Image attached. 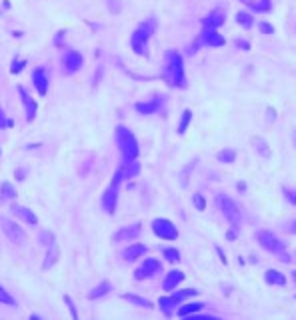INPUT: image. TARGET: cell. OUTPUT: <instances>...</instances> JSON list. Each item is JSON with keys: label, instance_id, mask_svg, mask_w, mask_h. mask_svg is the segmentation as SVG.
<instances>
[{"label": "cell", "instance_id": "4fadbf2b", "mask_svg": "<svg viewBox=\"0 0 296 320\" xmlns=\"http://www.w3.org/2000/svg\"><path fill=\"white\" fill-rule=\"evenodd\" d=\"M20 98H22V106H24V112H26V122H32L36 118V112H38V106H36V100L28 94V90L24 86H16Z\"/></svg>", "mask_w": 296, "mask_h": 320}, {"label": "cell", "instance_id": "ac0fdd59", "mask_svg": "<svg viewBox=\"0 0 296 320\" xmlns=\"http://www.w3.org/2000/svg\"><path fill=\"white\" fill-rule=\"evenodd\" d=\"M146 252H148V246H146V244H130L128 248H124V250L120 252V256H122V260L132 262V260L142 258Z\"/></svg>", "mask_w": 296, "mask_h": 320}, {"label": "cell", "instance_id": "8d00e7d4", "mask_svg": "<svg viewBox=\"0 0 296 320\" xmlns=\"http://www.w3.org/2000/svg\"><path fill=\"white\" fill-rule=\"evenodd\" d=\"M0 304H6V306H14V304H16V300H14V298H12L2 286H0Z\"/></svg>", "mask_w": 296, "mask_h": 320}, {"label": "cell", "instance_id": "1f68e13d", "mask_svg": "<svg viewBox=\"0 0 296 320\" xmlns=\"http://www.w3.org/2000/svg\"><path fill=\"white\" fill-rule=\"evenodd\" d=\"M38 240H40V244L44 246V248H48V246H52V244L56 242L54 234H52L50 230H40V234H38Z\"/></svg>", "mask_w": 296, "mask_h": 320}, {"label": "cell", "instance_id": "7402d4cb", "mask_svg": "<svg viewBox=\"0 0 296 320\" xmlns=\"http://www.w3.org/2000/svg\"><path fill=\"white\" fill-rule=\"evenodd\" d=\"M58 258H60V250H58V244L54 242L52 246L46 248V260H44V264H42V270L52 268V266L58 262Z\"/></svg>", "mask_w": 296, "mask_h": 320}, {"label": "cell", "instance_id": "d6a6232c", "mask_svg": "<svg viewBox=\"0 0 296 320\" xmlns=\"http://www.w3.org/2000/svg\"><path fill=\"white\" fill-rule=\"evenodd\" d=\"M162 256H164L168 262H172V264L180 260V252H178L176 248H172V246H164V248H162Z\"/></svg>", "mask_w": 296, "mask_h": 320}, {"label": "cell", "instance_id": "83f0119b", "mask_svg": "<svg viewBox=\"0 0 296 320\" xmlns=\"http://www.w3.org/2000/svg\"><path fill=\"white\" fill-rule=\"evenodd\" d=\"M252 146H254V150H256L262 158H270V156H272V152H270V148H268V144H266L264 138L254 136V138H252Z\"/></svg>", "mask_w": 296, "mask_h": 320}, {"label": "cell", "instance_id": "f6af8a7d", "mask_svg": "<svg viewBox=\"0 0 296 320\" xmlns=\"http://www.w3.org/2000/svg\"><path fill=\"white\" fill-rule=\"evenodd\" d=\"M102 72H104V68L98 66V72L94 74V88H98V82H100V78H102Z\"/></svg>", "mask_w": 296, "mask_h": 320}, {"label": "cell", "instance_id": "5bb4252c", "mask_svg": "<svg viewBox=\"0 0 296 320\" xmlns=\"http://www.w3.org/2000/svg\"><path fill=\"white\" fill-rule=\"evenodd\" d=\"M10 212L16 216V218H20V220H24L26 224H32V226H36L38 224V216L34 214V212L28 208V206H22V204H16V202H12L10 204Z\"/></svg>", "mask_w": 296, "mask_h": 320}, {"label": "cell", "instance_id": "f546056e", "mask_svg": "<svg viewBox=\"0 0 296 320\" xmlns=\"http://www.w3.org/2000/svg\"><path fill=\"white\" fill-rule=\"evenodd\" d=\"M244 4H248L252 10H256V12H268L272 2L270 0H244Z\"/></svg>", "mask_w": 296, "mask_h": 320}, {"label": "cell", "instance_id": "603a6c76", "mask_svg": "<svg viewBox=\"0 0 296 320\" xmlns=\"http://www.w3.org/2000/svg\"><path fill=\"white\" fill-rule=\"evenodd\" d=\"M16 188L10 182H0V202H12L16 200Z\"/></svg>", "mask_w": 296, "mask_h": 320}, {"label": "cell", "instance_id": "ab89813d", "mask_svg": "<svg viewBox=\"0 0 296 320\" xmlns=\"http://www.w3.org/2000/svg\"><path fill=\"white\" fill-rule=\"evenodd\" d=\"M64 302L68 304V310H70L72 318H78V312H76V306H74V302H72V298H70V296H64Z\"/></svg>", "mask_w": 296, "mask_h": 320}, {"label": "cell", "instance_id": "f1b7e54d", "mask_svg": "<svg viewBox=\"0 0 296 320\" xmlns=\"http://www.w3.org/2000/svg\"><path fill=\"white\" fill-rule=\"evenodd\" d=\"M190 122H192V110H190V108H184V112H182V116H180V122H178V128H176V132H178L180 136L188 130Z\"/></svg>", "mask_w": 296, "mask_h": 320}, {"label": "cell", "instance_id": "ba28073f", "mask_svg": "<svg viewBox=\"0 0 296 320\" xmlns=\"http://www.w3.org/2000/svg\"><path fill=\"white\" fill-rule=\"evenodd\" d=\"M0 226H2V232L8 236L10 242H14V244H24L26 242V232L20 228L14 220H10L6 216H0Z\"/></svg>", "mask_w": 296, "mask_h": 320}, {"label": "cell", "instance_id": "ee69618b", "mask_svg": "<svg viewBox=\"0 0 296 320\" xmlns=\"http://www.w3.org/2000/svg\"><path fill=\"white\" fill-rule=\"evenodd\" d=\"M284 230H286L288 234H296V220H290V222L284 226Z\"/></svg>", "mask_w": 296, "mask_h": 320}, {"label": "cell", "instance_id": "f35d334b", "mask_svg": "<svg viewBox=\"0 0 296 320\" xmlns=\"http://www.w3.org/2000/svg\"><path fill=\"white\" fill-rule=\"evenodd\" d=\"M284 190V196H286V200L290 202V204H294L296 206V188H282Z\"/></svg>", "mask_w": 296, "mask_h": 320}, {"label": "cell", "instance_id": "ffe728a7", "mask_svg": "<svg viewBox=\"0 0 296 320\" xmlns=\"http://www.w3.org/2000/svg\"><path fill=\"white\" fill-rule=\"evenodd\" d=\"M158 306L162 310L164 316H172L176 312V306H180V302L176 300V298L172 294H168V296H162L160 300H158Z\"/></svg>", "mask_w": 296, "mask_h": 320}, {"label": "cell", "instance_id": "60d3db41", "mask_svg": "<svg viewBox=\"0 0 296 320\" xmlns=\"http://www.w3.org/2000/svg\"><path fill=\"white\" fill-rule=\"evenodd\" d=\"M258 28H260V32H262V34H272V32H274V26H272V24H268V22H260V24H258Z\"/></svg>", "mask_w": 296, "mask_h": 320}, {"label": "cell", "instance_id": "8992f818", "mask_svg": "<svg viewBox=\"0 0 296 320\" xmlns=\"http://www.w3.org/2000/svg\"><path fill=\"white\" fill-rule=\"evenodd\" d=\"M152 232L160 240H176L178 238V228L168 218H154L152 220Z\"/></svg>", "mask_w": 296, "mask_h": 320}, {"label": "cell", "instance_id": "74e56055", "mask_svg": "<svg viewBox=\"0 0 296 320\" xmlns=\"http://www.w3.org/2000/svg\"><path fill=\"white\" fill-rule=\"evenodd\" d=\"M192 204H194L196 210H204L206 208V200L202 198V194H198V192H196V194H192Z\"/></svg>", "mask_w": 296, "mask_h": 320}, {"label": "cell", "instance_id": "7c38bea8", "mask_svg": "<svg viewBox=\"0 0 296 320\" xmlns=\"http://www.w3.org/2000/svg\"><path fill=\"white\" fill-rule=\"evenodd\" d=\"M164 104V96H154L150 100H144V102H136L134 104V110L142 116H148V114H156Z\"/></svg>", "mask_w": 296, "mask_h": 320}, {"label": "cell", "instance_id": "9c48e42d", "mask_svg": "<svg viewBox=\"0 0 296 320\" xmlns=\"http://www.w3.org/2000/svg\"><path fill=\"white\" fill-rule=\"evenodd\" d=\"M162 272V262L158 258H144V262L134 270V280H144Z\"/></svg>", "mask_w": 296, "mask_h": 320}, {"label": "cell", "instance_id": "681fc988", "mask_svg": "<svg viewBox=\"0 0 296 320\" xmlns=\"http://www.w3.org/2000/svg\"><path fill=\"white\" fill-rule=\"evenodd\" d=\"M292 134H294V144H296V128H294V130H292Z\"/></svg>", "mask_w": 296, "mask_h": 320}, {"label": "cell", "instance_id": "e0dca14e", "mask_svg": "<svg viewBox=\"0 0 296 320\" xmlns=\"http://www.w3.org/2000/svg\"><path fill=\"white\" fill-rule=\"evenodd\" d=\"M224 20H226V12L222 8H214V10H210L204 18H202V26L204 28H220L224 24Z\"/></svg>", "mask_w": 296, "mask_h": 320}, {"label": "cell", "instance_id": "2e32d148", "mask_svg": "<svg viewBox=\"0 0 296 320\" xmlns=\"http://www.w3.org/2000/svg\"><path fill=\"white\" fill-rule=\"evenodd\" d=\"M140 232H142L140 224L122 226V228L114 234V236H112V240H114V242H130V240H136V238L140 236Z\"/></svg>", "mask_w": 296, "mask_h": 320}, {"label": "cell", "instance_id": "277c9868", "mask_svg": "<svg viewBox=\"0 0 296 320\" xmlns=\"http://www.w3.org/2000/svg\"><path fill=\"white\" fill-rule=\"evenodd\" d=\"M256 240L260 242L262 248H266L268 252H272L274 256H278L280 262H292V256L286 252V244L274 234L272 230H258L256 232Z\"/></svg>", "mask_w": 296, "mask_h": 320}, {"label": "cell", "instance_id": "44dd1931", "mask_svg": "<svg viewBox=\"0 0 296 320\" xmlns=\"http://www.w3.org/2000/svg\"><path fill=\"white\" fill-rule=\"evenodd\" d=\"M264 282L266 284H272V286H284L286 284V276L278 270H274V268H268L264 272Z\"/></svg>", "mask_w": 296, "mask_h": 320}, {"label": "cell", "instance_id": "6da1fadb", "mask_svg": "<svg viewBox=\"0 0 296 320\" xmlns=\"http://www.w3.org/2000/svg\"><path fill=\"white\" fill-rule=\"evenodd\" d=\"M162 78L170 88H186V74H184V62L176 50H168L164 54V66Z\"/></svg>", "mask_w": 296, "mask_h": 320}, {"label": "cell", "instance_id": "bcb514c9", "mask_svg": "<svg viewBox=\"0 0 296 320\" xmlns=\"http://www.w3.org/2000/svg\"><path fill=\"white\" fill-rule=\"evenodd\" d=\"M216 252H218V256H220V262H222V264H226V262H228V260H226V254L222 252V248H220V246H216Z\"/></svg>", "mask_w": 296, "mask_h": 320}, {"label": "cell", "instance_id": "e575fe53", "mask_svg": "<svg viewBox=\"0 0 296 320\" xmlns=\"http://www.w3.org/2000/svg\"><path fill=\"white\" fill-rule=\"evenodd\" d=\"M14 126V122L8 118V114L4 112V108L0 106V130H6V128H12Z\"/></svg>", "mask_w": 296, "mask_h": 320}, {"label": "cell", "instance_id": "52a82bcc", "mask_svg": "<svg viewBox=\"0 0 296 320\" xmlns=\"http://www.w3.org/2000/svg\"><path fill=\"white\" fill-rule=\"evenodd\" d=\"M60 62H62V72H64V74H74V72H78L82 68L84 58H82V54L78 50L68 48V50L62 52Z\"/></svg>", "mask_w": 296, "mask_h": 320}, {"label": "cell", "instance_id": "f907efd6", "mask_svg": "<svg viewBox=\"0 0 296 320\" xmlns=\"http://www.w3.org/2000/svg\"><path fill=\"white\" fill-rule=\"evenodd\" d=\"M0 156H2V150H0Z\"/></svg>", "mask_w": 296, "mask_h": 320}, {"label": "cell", "instance_id": "484cf974", "mask_svg": "<svg viewBox=\"0 0 296 320\" xmlns=\"http://www.w3.org/2000/svg\"><path fill=\"white\" fill-rule=\"evenodd\" d=\"M122 298H124L126 302L138 306V308H154L152 302L148 300V298H142V296H136V294H122Z\"/></svg>", "mask_w": 296, "mask_h": 320}, {"label": "cell", "instance_id": "c3c4849f", "mask_svg": "<svg viewBox=\"0 0 296 320\" xmlns=\"http://www.w3.org/2000/svg\"><path fill=\"white\" fill-rule=\"evenodd\" d=\"M292 280L296 282V270H292Z\"/></svg>", "mask_w": 296, "mask_h": 320}, {"label": "cell", "instance_id": "5b68a950", "mask_svg": "<svg viewBox=\"0 0 296 320\" xmlns=\"http://www.w3.org/2000/svg\"><path fill=\"white\" fill-rule=\"evenodd\" d=\"M214 200H216L218 210L224 214V218L230 222V226H232V228H240V226H242V212H240L238 204L232 200L230 196H226L224 192H218Z\"/></svg>", "mask_w": 296, "mask_h": 320}, {"label": "cell", "instance_id": "836d02e7", "mask_svg": "<svg viewBox=\"0 0 296 320\" xmlns=\"http://www.w3.org/2000/svg\"><path fill=\"white\" fill-rule=\"evenodd\" d=\"M236 24L242 26V28H250L252 24H254V18H252V14H248V12H238L236 14Z\"/></svg>", "mask_w": 296, "mask_h": 320}, {"label": "cell", "instance_id": "7bdbcfd3", "mask_svg": "<svg viewBox=\"0 0 296 320\" xmlns=\"http://www.w3.org/2000/svg\"><path fill=\"white\" fill-rule=\"evenodd\" d=\"M234 44H236L238 48H242V50H250V44H248L246 40H240V38H236V40H234Z\"/></svg>", "mask_w": 296, "mask_h": 320}, {"label": "cell", "instance_id": "d6986e66", "mask_svg": "<svg viewBox=\"0 0 296 320\" xmlns=\"http://www.w3.org/2000/svg\"><path fill=\"white\" fill-rule=\"evenodd\" d=\"M182 280H184V272H180V270H170V272L164 276V280H162V290L172 292V290H176V286H178Z\"/></svg>", "mask_w": 296, "mask_h": 320}, {"label": "cell", "instance_id": "3957f363", "mask_svg": "<svg viewBox=\"0 0 296 320\" xmlns=\"http://www.w3.org/2000/svg\"><path fill=\"white\" fill-rule=\"evenodd\" d=\"M114 136H116L118 150H120V154H122V162L136 160L138 154H140V148H138V140H136V136H134L126 126H122V124L116 126Z\"/></svg>", "mask_w": 296, "mask_h": 320}, {"label": "cell", "instance_id": "4dcf8cb0", "mask_svg": "<svg viewBox=\"0 0 296 320\" xmlns=\"http://www.w3.org/2000/svg\"><path fill=\"white\" fill-rule=\"evenodd\" d=\"M216 158H218V162H224V164H232L236 160V152L232 150V148H224V150H220L218 154H216Z\"/></svg>", "mask_w": 296, "mask_h": 320}, {"label": "cell", "instance_id": "d590c367", "mask_svg": "<svg viewBox=\"0 0 296 320\" xmlns=\"http://www.w3.org/2000/svg\"><path fill=\"white\" fill-rule=\"evenodd\" d=\"M24 66H26V58H14L12 60V66H10V72L12 74H18V72H22Z\"/></svg>", "mask_w": 296, "mask_h": 320}, {"label": "cell", "instance_id": "cb8c5ba5", "mask_svg": "<svg viewBox=\"0 0 296 320\" xmlns=\"http://www.w3.org/2000/svg\"><path fill=\"white\" fill-rule=\"evenodd\" d=\"M110 290H112V284H110L108 280H102L98 286H94V288L88 292V298H90V300H98V298L106 296Z\"/></svg>", "mask_w": 296, "mask_h": 320}, {"label": "cell", "instance_id": "30bf717a", "mask_svg": "<svg viewBox=\"0 0 296 320\" xmlns=\"http://www.w3.org/2000/svg\"><path fill=\"white\" fill-rule=\"evenodd\" d=\"M224 36L222 34H218V30L216 28H204L202 30V34H200V38H198V42H196V48L198 46H210V48H220V46H224Z\"/></svg>", "mask_w": 296, "mask_h": 320}, {"label": "cell", "instance_id": "7dc6e473", "mask_svg": "<svg viewBox=\"0 0 296 320\" xmlns=\"http://www.w3.org/2000/svg\"><path fill=\"white\" fill-rule=\"evenodd\" d=\"M226 238H228V240H236V232H234V230H228V232H226Z\"/></svg>", "mask_w": 296, "mask_h": 320}, {"label": "cell", "instance_id": "4316f807", "mask_svg": "<svg viewBox=\"0 0 296 320\" xmlns=\"http://www.w3.org/2000/svg\"><path fill=\"white\" fill-rule=\"evenodd\" d=\"M122 172H124V178H136L140 174V164L136 160L122 162Z\"/></svg>", "mask_w": 296, "mask_h": 320}, {"label": "cell", "instance_id": "7a4b0ae2", "mask_svg": "<svg viewBox=\"0 0 296 320\" xmlns=\"http://www.w3.org/2000/svg\"><path fill=\"white\" fill-rule=\"evenodd\" d=\"M154 30H156V18L154 16H150L148 20H144V22H140L134 28V32L130 36V46H132L134 54L148 56V42H150Z\"/></svg>", "mask_w": 296, "mask_h": 320}, {"label": "cell", "instance_id": "b9f144b4", "mask_svg": "<svg viewBox=\"0 0 296 320\" xmlns=\"http://www.w3.org/2000/svg\"><path fill=\"white\" fill-rule=\"evenodd\" d=\"M14 176H16V180H24L26 178V170L24 168H16L14 170Z\"/></svg>", "mask_w": 296, "mask_h": 320}, {"label": "cell", "instance_id": "9a60e30c", "mask_svg": "<svg viewBox=\"0 0 296 320\" xmlns=\"http://www.w3.org/2000/svg\"><path fill=\"white\" fill-rule=\"evenodd\" d=\"M32 84H34V88L40 96H46L48 94V74L44 72V68H40L36 66L32 70Z\"/></svg>", "mask_w": 296, "mask_h": 320}, {"label": "cell", "instance_id": "8fae6325", "mask_svg": "<svg viewBox=\"0 0 296 320\" xmlns=\"http://www.w3.org/2000/svg\"><path fill=\"white\" fill-rule=\"evenodd\" d=\"M102 210L106 212V214H114L116 212V204H118V186L116 184H108V188L104 190L102 194Z\"/></svg>", "mask_w": 296, "mask_h": 320}, {"label": "cell", "instance_id": "d4e9b609", "mask_svg": "<svg viewBox=\"0 0 296 320\" xmlns=\"http://www.w3.org/2000/svg\"><path fill=\"white\" fill-rule=\"evenodd\" d=\"M204 308V302H186V304H182V306H178V310H176V314L180 316V318H186V316H190V314H194V312H200Z\"/></svg>", "mask_w": 296, "mask_h": 320}]
</instances>
